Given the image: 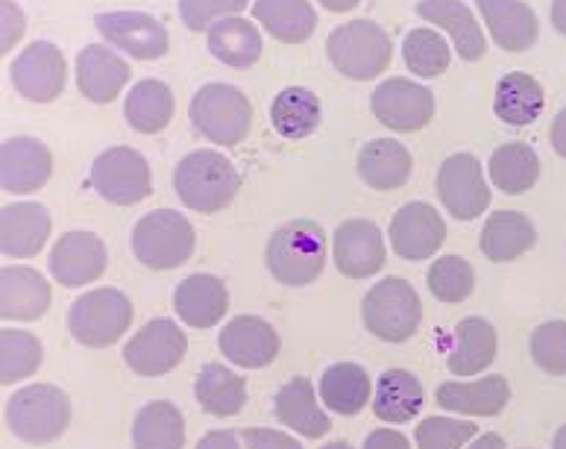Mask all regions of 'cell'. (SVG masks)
<instances>
[{"label": "cell", "instance_id": "cell-1", "mask_svg": "<svg viewBox=\"0 0 566 449\" xmlns=\"http://www.w3.org/2000/svg\"><path fill=\"white\" fill-rule=\"evenodd\" d=\"M174 191L179 203L200 215H218L235 203L241 174L220 150L203 147L188 153L174 168Z\"/></svg>", "mask_w": 566, "mask_h": 449}, {"label": "cell", "instance_id": "cell-2", "mask_svg": "<svg viewBox=\"0 0 566 449\" xmlns=\"http://www.w3.org/2000/svg\"><path fill=\"white\" fill-rule=\"evenodd\" d=\"M264 264L285 289H305L326 271V232L317 221L296 218L282 223L264 247Z\"/></svg>", "mask_w": 566, "mask_h": 449}, {"label": "cell", "instance_id": "cell-3", "mask_svg": "<svg viewBox=\"0 0 566 449\" xmlns=\"http://www.w3.org/2000/svg\"><path fill=\"white\" fill-rule=\"evenodd\" d=\"M7 426L18 441L30 447H48L60 441L71 426L69 394L48 382H33L18 388L7 399Z\"/></svg>", "mask_w": 566, "mask_h": 449}, {"label": "cell", "instance_id": "cell-4", "mask_svg": "<svg viewBox=\"0 0 566 449\" xmlns=\"http://www.w3.org/2000/svg\"><path fill=\"white\" fill-rule=\"evenodd\" d=\"M364 330L385 344H406L420 332L423 303L420 294L402 276H385L361 300Z\"/></svg>", "mask_w": 566, "mask_h": 449}, {"label": "cell", "instance_id": "cell-5", "mask_svg": "<svg viewBox=\"0 0 566 449\" xmlns=\"http://www.w3.org/2000/svg\"><path fill=\"white\" fill-rule=\"evenodd\" d=\"M326 56L332 69L347 80L364 83L385 74L394 56L390 35L370 18H353L347 24L335 27L326 39Z\"/></svg>", "mask_w": 566, "mask_h": 449}, {"label": "cell", "instance_id": "cell-6", "mask_svg": "<svg viewBox=\"0 0 566 449\" xmlns=\"http://www.w3.org/2000/svg\"><path fill=\"white\" fill-rule=\"evenodd\" d=\"M188 118L206 142L220 147H235L250 136L253 103L238 85L206 83L191 97Z\"/></svg>", "mask_w": 566, "mask_h": 449}, {"label": "cell", "instance_id": "cell-7", "mask_svg": "<svg viewBox=\"0 0 566 449\" xmlns=\"http://www.w3.org/2000/svg\"><path fill=\"white\" fill-rule=\"evenodd\" d=\"M133 255L150 271H174L195 255L197 232L177 209H156L133 227Z\"/></svg>", "mask_w": 566, "mask_h": 449}, {"label": "cell", "instance_id": "cell-8", "mask_svg": "<svg viewBox=\"0 0 566 449\" xmlns=\"http://www.w3.org/2000/svg\"><path fill=\"white\" fill-rule=\"evenodd\" d=\"M133 326V303L118 289H92L69 309V332L76 344L106 349L118 344Z\"/></svg>", "mask_w": 566, "mask_h": 449}, {"label": "cell", "instance_id": "cell-9", "mask_svg": "<svg viewBox=\"0 0 566 449\" xmlns=\"http://www.w3.org/2000/svg\"><path fill=\"white\" fill-rule=\"evenodd\" d=\"M88 182L106 203L136 206L153 191L150 161L133 147H109L92 161Z\"/></svg>", "mask_w": 566, "mask_h": 449}, {"label": "cell", "instance_id": "cell-10", "mask_svg": "<svg viewBox=\"0 0 566 449\" xmlns=\"http://www.w3.org/2000/svg\"><path fill=\"white\" fill-rule=\"evenodd\" d=\"M434 191H438L443 209L455 221L482 218L493 200L482 161L473 153H452V156L440 161L438 177H434Z\"/></svg>", "mask_w": 566, "mask_h": 449}, {"label": "cell", "instance_id": "cell-11", "mask_svg": "<svg viewBox=\"0 0 566 449\" xmlns=\"http://www.w3.org/2000/svg\"><path fill=\"white\" fill-rule=\"evenodd\" d=\"M188 353V335L170 317H153L124 344V362L136 376L159 379L182 365Z\"/></svg>", "mask_w": 566, "mask_h": 449}, {"label": "cell", "instance_id": "cell-12", "mask_svg": "<svg viewBox=\"0 0 566 449\" xmlns=\"http://www.w3.org/2000/svg\"><path fill=\"white\" fill-rule=\"evenodd\" d=\"M9 80L24 101L53 103L65 92L69 83V62L65 53L53 42H30L9 65Z\"/></svg>", "mask_w": 566, "mask_h": 449}, {"label": "cell", "instance_id": "cell-13", "mask_svg": "<svg viewBox=\"0 0 566 449\" xmlns=\"http://www.w3.org/2000/svg\"><path fill=\"white\" fill-rule=\"evenodd\" d=\"M94 27L101 30L103 42L118 53H127L129 60L153 62L170 51L168 27L150 12H133V9L101 12L94 18Z\"/></svg>", "mask_w": 566, "mask_h": 449}, {"label": "cell", "instance_id": "cell-14", "mask_svg": "<svg viewBox=\"0 0 566 449\" xmlns=\"http://www.w3.org/2000/svg\"><path fill=\"white\" fill-rule=\"evenodd\" d=\"M373 115L390 133H417L434 118V94L417 80L390 76L373 92Z\"/></svg>", "mask_w": 566, "mask_h": 449}, {"label": "cell", "instance_id": "cell-15", "mask_svg": "<svg viewBox=\"0 0 566 449\" xmlns=\"http://www.w3.org/2000/svg\"><path fill=\"white\" fill-rule=\"evenodd\" d=\"M332 262L347 280H370L388 262L385 232L376 221L349 218L332 236Z\"/></svg>", "mask_w": 566, "mask_h": 449}, {"label": "cell", "instance_id": "cell-16", "mask_svg": "<svg viewBox=\"0 0 566 449\" xmlns=\"http://www.w3.org/2000/svg\"><path fill=\"white\" fill-rule=\"evenodd\" d=\"M109 268V250L103 244L101 236H94L88 229H71L65 236L56 238L48 259V271L65 289H83L92 285Z\"/></svg>", "mask_w": 566, "mask_h": 449}, {"label": "cell", "instance_id": "cell-17", "mask_svg": "<svg viewBox=\"0 0 566 449\" xmlns=\"http://www.w3.org/2000/svg\"><path fill=\"white\" fill-rule=\"evenodd\" d=\"M388 241L399 259L429 262L447 241V221L431 203L415 200V203L399 206L397 215L390 218Z\"/></svg>", "mask_w": 566, "mask_h": 449}, {"label": "cell", "instance_id": "cell-18", "mask_svg": "<svg viewBox=\"0 0 566 449\" xmlns=\"http://www.w3.org/2000/svg\"><path fill=\"white\" fill-rule=\"evenodd\" d=\"M218 347L229 365L241 370H262L280 358L282 338L271 321L259 314H238L220 330Z\"/></svg>", "mask_w": 566, "mask_h": 449}, {"label": "cell", "instance_id": "cell-19", "mask_svg": "<svg viewBox=\"0 0 566 449\" xmlns=\"http://www.w3.org/2000/svg\"><path fill=\"white\" fill-rule=\"evenodd\" d=\"M53 177V153L35 136H12L0 145V191L35 195Z\"/></svg>", "mask_w": 566, "mask_h": 449}, {"label": "cell", "instance_id": "cell-20", "mask_svg": "<svg viewBox=\"0 0 566 449\" xmlns=\"http://www.w3.org/2000/svg\"><path fill=\"white\" fill-rule=\"evenodd\" d=\"M53 303L51 282L30 264L0 268V321H42Z\"/></svg>", "mask_w": 566, "mask_h": 449}, {"label": "cell", "instance_id": "cell-21", "mask_svg": "<svg viewBox=\"0 0 566 449\" xmlns=\"http://www.w3.org/2000/svg\"><path fill=\"white\" fill-rule=\"evenodd\" d=\"M129 62L109 44H85L76 56V88L88 103H112L129 83Z\"/></svg>", "mask_w": 566, "mask_h": 449}, {"label": "cell", "instance_id": "cell-22", "mask_svg": "<svg viewBox=\"0 0 566 449\" xmlns=\"http://www.w3.org/2000/svg\"><path fill=\"white\" fill-rule=\"evenodd\" d=\"M51 212L42 203L24 200L0 209V253L9 259H35L51 238Z\"/></svg>", "mask_w": 566, "mask_h": 449}, {"label": "cell", "instance_id": "cell-23", "mask_svg": "<svg viewBox=\"0 0 566 449\" xmlns=\"http://www.w3.org/2000/svg\"><path fill=\"white\" fill-rule=\"evenodd\" d=\"M174 312L191 330H214L229 312L227 282L214 273H191L174 291Z\"/></svg>", "mask_w": 566, "mask_h": 449}, {"label": "cell", "instance_id": "cell-24", "mask_svg": "<svg viewBox=\"0 0 566 449\" xmlns=\"http://www.w3.org/2000/svg\"><path fill=\"white\" fill-rule=\"evenodd\" d=\"M499 338L491 321L484 317H464L447 341V367L452 376L470 379L484 374L496 362Z\"/></svg>", "mask_w": 566, "mask_h": 449}, {"label": "cell", "instance_id": "cell-25", "mask_svg": "<svg viewBox=\"0 0 566 449\" xmlns=\"http://www.w3.org/2000/svg\"><path fill=\"white\" fill-rule=\"evenodd\" d=\"M438 406L461 417H496L511 403V385L502 374H488L484 379H452L434 390Z\"/></svg>", "mask_w": 566, "mask_h": 449}, {"label": "cell", "instance_id": "cell-26", "mask_svg": "<svg viewBox=\"0 0 566 449\" xmlns=\"http://www.w3.org/2000/svg\"><path fill=\"white\" fill-rule=\"evenodd\" d=\"M475 7L502 51L525 53L541 39V21L525 0H475Z\"/></svg>", "mask_w": 566, "mask_h": 449}, {"label": "cell", "instance_id": "cell-27", "mask_svg": "<svg viewBox=\"0 0 566 449\" xmlns=\"http://www.w3.org/2000/svg\"><path fill=\"white\" fill-rule=\"evenodd\" d=\"M355 170L364 186L373 191H394L411 179L415 159H411V150L397 138H373L361 145L355 156Z\"/></svg>", "mask_w": 566, "mask_h": 449}, {"label": "cell", "instance_id": "cell-28", "mask_svg": "<svg viewBox=\"0 0 566 449\" xmlns=\"http://www.w3.org/2000/svg\"><path fill=\"white\" fill-rule=\"evenodd\" d=\"M273 411L282 426H287L291 432L308 441H321L323 435H329L332 420L317 403V390L305 376H294L287 379L273 399Z\"/></svg>", "mask_w": 566, "mask_h": 449}, {"label": "cell", "instance_id": "cell-29", "mask_svg": "<svg viewBox=\"0 0 566 449\" xmlns=\"http://www.w3.org/2000/svg\"><path fill=\"white\" fill-rule=\"evenodd\" d=\"M370 406L373 415L379 417L381 424H411L426 406L423 382L417 379V374L406 370V367H390L373 385Z\"/></svg>", "mask_w": 566, "mask_h": 449}, {"label": "cell", "instance_id": "cell-30", "mask_svg": "<svg viewBox=\"0 0 566 449\" xmlns=\"http://www.w3.org/2000/svg\"><path fill=\"white\" fill-rule=\"evenodd\" d=\"M417 15L429 21L431 27H440L443 33H449L458 56L464 62H479L488 51L484 30L479 27L473 9L467 7L464 0H420Z\"/></svg>", "mask_w": 566, "mask_h": 449}, {"label": "cell", "instance_id": "cell-31", "mask_svg": "<svg viewBox=\"0 0 566 449\" xmlns=\"http://www.w3.org/2000/svg\"><path fill=\"white\" fill-rule=\"evenodd\" d=\"M537 244V227L532 218L523 212H511V209H499L488 215V221L479 236V250L488 262L505 264L514 262Z\"/></svg>", "mask_w": 566, "mask_h": 449}, {"label": "cell", "instance_id": "cell-32", "mask_svg": "<svg viewBox=\"0 0 566 449\" xmlns=\"http://www.w3.org/2000/svg\"><path fill=\"white\" fill-rule=\"evenodd\" d=\"M206 42H209L214 60L235 71L253 69L255 62L262 60L264 51L262 30L244 15H229L209 27Z\"/></svg>", "mask_w": 566, "mask_h": 449}, {"label": "cell", "instance_id": "cell-33", "mask_svg": "<svg viewBox=\"0 0 566 449\" xmlns=\"http://www.w3.org/2000/svg\"><path fill=\"white\" fill-rule=\"evenodd\" d=\"M317 394H321L323 406L335 415H361L373 399L370 374L355 362H338V365L323 370L321 382H317Z\"/></svg>", "mask_w": 566, "mask_h": 449}, {"label": "cell", "instance_id": "cell-34", "mask_svg": "<svg viewBox=\"0 0 566 449\" xmlns=\"http://www.w3.org/2000/svg\"><path fill=\"white\" fill-rule=\"evenodd\" d=\"M255 24L282 44L308 42L317 30V9L312 0H255Z\"/></svg>", "mask_w": 566, "mask_h": 449}, {"label": "cell", "instance_id": "cell-35", "mask_svg": "<svg viewBox=\"0 0 566 449\" xmlns=\"http://www.w3.org/2000/svg\"><path fill=\"white\" fill-rule=\"evenodd\" d=\"M546 106V92L541 80H534L525 71H511L496 83L493 94V112L507 127H528L543 115Z\"/></svg>", "mask_w": 566, "mask_h": 449}, {"label": "cell", "instance_id": "cell-36", "mask_svg": "<svg viewBox=\"0 0 566 449\" xmlns=\"http://www.w3.org/2000/svg\"><path fill=\"white\" fill-rule=\"evenodd\" d=\"M271 124L287 142L314 136L323 124L321 97L305 85H287L271 103Z\"/></svg>", "mask_w": 566, "mask_h": 449}, {"label": "cell", "instance_id": "cell-37", "mask_svg": "<svg viewBox=\"0 0 566 449\" xmlns=\"http://www.w3.org/2000/svg\"><path fill=\"white\" fill-rule=\"evenodd\" d=\"M174 92L161 80H138L124 101V118L142 136H159L174 121Z\"/></svg>", "mask_w": 566, "mask_h": 449}, {"label": "cell", "instance_id": "cell-38", "mask_svg": "<svg viewBox=\"0 0 566 449\" xmlns=\"http://www.w3.org/2000/svg\"><path fill=\"white\" fill-rule=\"evenodd\" d=\"M133 449H182L186 417L168 399H150L133 420Z\"/></svg>", "mask_w": 566, "mask_h": 449}, {"label": "cell", "instance_id": "cell-39", "mask_svg": "<svg viewBox=\"0 0 566 449\" xmlns=\"http://www.w3.org/2000/svg\"><path fill=\"white\" fill-rule=\"evenodd\" d=\"M195 397L206 415L235 417L247 406V379L220 362H209L197 374Z\"/></svg>", "mask_w": 566, "mask_h": 449}, {"label": "cell", "instance_id": "cell-40", "mask_svg": "<svg viewBox=\"0 0 566 449\" xmlns=\"http://www.w3.org/2000/svg\"><path fill=\"white\" fill-rule=\"evenodd\" d=\"M488 177L502 195H525L541 179V156L525 142H507L491 153Z\"/></svg>", "mask_w": 566, "mask_h": 449}, {"label": "cell", "instance_id": "cell-41", "mask_svg": "<svg viewBox=\"0 0 566 449\" xmlns=\"http://www.w3.org/2000/svg\"><path fill=\"white\" fill-rule=\"evenodd\" d=\"M42 362L44 347L33 332L0 330V385H18L30 379Z\"/></svg>", "mask_w": 566, "mask_h": 449}, {"label": "cell", "instance_id": "cell-42", "mask_svg": "<svg viewBox=\"0 0 566 449\" xmlns=\"http://www.w3.org/2000/svg\"><path fill=\"white\" fill-rule=\"evenodd\" d=\"M402 60H406L411 74L423 76V80H434V76L447 74L449 62H452V51H449L447 39L438 30L415 27L402 39Z\"/></svg>", "mask_w": 566, "mask_h": 449}, {"label": "cell", "instance_id": "cell-43", "mask_svg": "<svg viewBox=\"0 0 566 449\" xmlns=\"http://www.w3.org/2000/svg\"><path fill=\"white\" fill-rule=\"evenodd\" d=\"M426 285H429L431 297L440 300V303H464L475 291L473 264L467 262L464 255H440L429 264Z\"/></svg>", "mask_w": 566, "mask_h": 449}, {"label": "cell", "instance_id": "cell-44", "mask_svg": "<svg viewBox=\"0 0 566 449\" xmlns=\"http://www.w3.org/2000/svg\"><path fill=\"white\" fill-rule=\"evenodd\" d=\"M479 435V426L458 417H426L415 429L417 449H464Z\"/></svg>", "mask_w": 566, "mask_h": 449}, {"label": "cell", "instance_id": "cell-45", "mask_svg": "<svg viewBox=\"0 0 566 449\" xmlns=\"http://www.w3.org/2000/svg\"><path fill=\"white\" fill-rule=\"evenodd\" d=\"M534 365L543 374L566 376V321H546L532 332L528 341Z\"/></svg>", "mask_w": 566, "mask_h": 449}, {"label": "cell", "instance_id": "cell-46", "mask_svg": "<svg viewBox=\"0 0 566 449\" xmlns=\"http://www.w3.org/2000/svg\"><path fill=\"white\" fill-rule=\"evenodd\" d=\"M250 0H179V18L191 33H209V27L229 15H241Z\"/></svg>", "mask_w": 566, "mask_h": 449}, {"label": "cell", "instance_id": "cell-47", "mask_svg": "<svg viewBox=\"0 0 566 449\" xmlns=\"http://www.w3.org/2000/svg\"><path fill=\"white\" fill-rule=\"evenodd\" d=\"M27 33V15L24 9L18 7L15 0H0V56L15 51L18 42Z\"/></svg>", "mask_w": 566, "mask_h": 449}, {"label": "cell", "instance_id": "cell-48", "mask_svg": "<svg viewBox=\"0 0 566 449\" xmlns=\"http://www.w3.org/2000/svg\"><path fill=\"white\" fill-rule=\"evenodd\" d=\"M241 435V443H244V449H303V443H300V438H294V435L287 432H280V429H244Z\"/></svg>", "mask_w": 566, "mask_h": 449}, {"label": "cell", "instance_id": "cell-49", "mask_svg": "<svg viewBox=\"0 0 566 449\" xmlns=\"http://www.w3.org/2000/svg\"><path fill=\"white\" fill-rule=\"evenodd\" d=\"M361 449H411V441L399 429H373L367 438H364Z\"/></svg>", "mask_w": 566, "mask_h": 449}, {"label": "cell", "instance_id": "cell-50", "mask_svg": "<svg viewBox=\"0 0 566 449\" xmlns=\"http://www.w3.org/2000/svg\"><path fill=\"white\" fill-rule=\"evenodd\" d=\"M195 449H244L241 447V435L232 432V429H214V432H206Z\"/></svg>", "mask_w": 566, "mask_h": 449}, {"label": "cell", "instance_id": "cell-51", "mask_svg": "<svg viewBox=\"0 0 566 449\" xmlns=\"http://www.w3.org/2000/svg\"><path fill=\"white\" fill-rule=\"evenodd\" d=\"M549 142H552V150L558 153L560 159H566V106L555 115V121H552Z\"/></svg>", "mask_w": 566, "mask_h": 449}, {"label": "cell", "instance_id": "cell-52", "mask_svg": "<svg viewBox=\"0 0 566 449\" xmlns=\"http://www.w3.org/2000/svg\"><path fill=\"white\" fill-rule=\"evenodd\" d=\"M464 449H505V438L496 432H484V435H475L473 441L467 443Z\"/></svg>", "mask_w": 566, "mask_h": 449}, {"label": "cell", "instance_id": "cell-53", "mask_svg": "<svg viewBox=\"0 0 566 449\" xmlns=\"http://www.w3.org/2000/svg\"><path fill=\"white\" fill-rule=\"evenodd\" d=\"M552 27L566 35V0H552Z\"/></svg>", "mask_w": 566, "mask_h": 449}, {"label": "cell", "instance_id": "cell-54", "mask_svg": "<svg viewBox=\"0 0 566 449\" xmlns=\"http://www.w3.org/2000/svg\"><path fill=\"white\" fill-rule=\"evenodd\" d=\"M326 12H353L361 0H317Z\"/></svg>", "mask_w": 566, "mask_h": 449}, {"label": "cell", "instance_id": "cell-55", "mask_svg": "<svg viewBox=\"0 0 566 449\" xmlns=\"http://www.w3.org/2000/svg\"><path fill=\"white\" fill-rule=\"evenodd\" d=\"M552 449H566V424L560 426L558 432H555V438H552Z\"/></svg>", "mask_w": 566, "mask_h": 449}, {"label": "cell", "instance_id": "cell-56", "mask_svg": "<svg viewBox=\"0 0 566 449\" xmlns=\"http://www.w3.org/2000/svg\"><path fill=\"white\" fill-rule=\"evenodd\" d=\"M323 449H353V447H349L347 441H332V443H326Z\"/></svg>", "mask_w": 566, "mask_h": 449}]
</instances>
